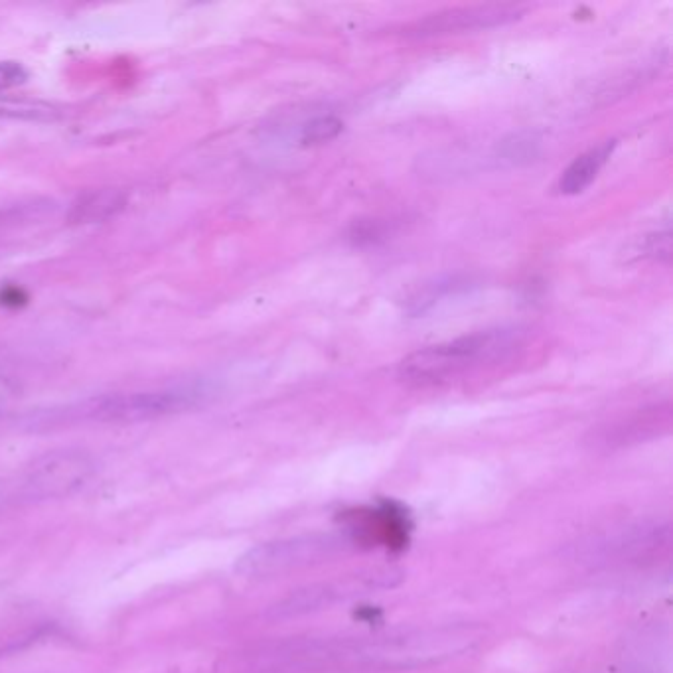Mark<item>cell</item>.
I'll use <instances>...</instances> for the list:
<instances>
[{
  "label": "cell",
  "mask_w": 673,
  "mask_h": 673,
  "mask_svg": "<svg viewBox=\"0 0 673 673\" xmlns=\"http://www.w3.org/2000/svg\"><path fill=\"white\" fill-rule=\"evenodd\" d=\"M346 539L338 535H302L261 543L237 559L235 571L243 577H269L289 569L318 563L340 551Z\"/></svg>",
  "instance_id": "7a4b0ae2"
},
{
  "label": "cell",
  "mask_w": 673,
  "mask_h": 673,
  "mask_svg": "<svg viewBox=\"0 0 673 673\" xmlns=\"http://www.w3.org/2000/svg\"><path fill=\"white\" fill-rule=\"evenodd\" d=\"M466 281H462L460 277H445V279H435L431 283L421 285L417 291H413L407 300H405V310L411 316H419L423 312H427L429 308H433L439 300L447 297L450 293L464 289Z\"/></svg>",
  "instance_id": "9c48e42d"
},
{
  "label": "cell",
  "mask_w": 673,
  "mask_h": 673,
  "mask_svg": "<svg viewBox=\"0 0 673 673\" xmlns=\"http://www.w3.org/2000/svg\"><path fill=\"white\" fill-rule=\"evenodd\" d=\"M387 235V225L377 220H360L352 225L350 229V239L354 245H374L377 241L385 239Z\"/></svg>",
  "instance_id": "7c38bea8"
},
{
  "label": "cell",
  "mask_w": 673,
  "mask_h": 673,
  "mask_svg": "<svg viewBox=\"0 0 673 673\" xmlns=\"http://www.w3.org/2000/svg\"><path fill=\"white\" fill-rule=\"evenodd\" d=\"M539 152H541L539 135L533 131H520V133L506 137L498 145L496 156L506 164L522 166V164H529L531 160H535Z\"/></svg>",
  "instance_id": "30bf717a"
},
{
  "label": "cell",
  "mask_w": 673,
  "mask_h": 673,
  "mask_svg": "<svg viewBox=\"0 0 673 673\" xmlns=\"http://www.w3.org/2000/svg\"><path fill=\"white\" fill-rule=\"evenodd\" d=\"M614 149V141L597 147V149L589 150L585 154H581L579 158H575L569 168L563 172L561 180H559V190L567 196L573 194H581L585 188L591 186V182L597 178L600 168L604 166V162L610 158V152Z\"/></svg>",
  "instance_id": "52a82bcc"
},
{
  "label": "cell",
  "mask_w": 673,
  "mask_h": 673,
  "mask_svg": "<svg viewBox=\"0 0 673 673\" xmlns=\"http://www.w3.org/2000/svg\"><path fill=\"white\" fill-rule=\"evenodd\" d=\"M644 257H652L656 261H670L672 257V233L660 231L646 237V243L642 247Z\"/></svg>",
  "instance_id": "4fadbf2b"
},
{
  "label": "cell",
  "mask_w": 673,
  "mask_h": 673,
  "mask_svg": "<svg viewBox=\"0 0 673 673\" xmlns=\"http://www.w3.org/2000/svg\"><path fill=\"white\" fill-rule=\"evenodd\" d=\"M518 342L514 330H486L445 344L421 348L399 364V377L413 385H439L490 362L506 358Z\"/></svg>",
  "instance_id": "6da1fadb"
},
{
  "label": "cell",
  "mask_w": 673,
  "mask_h": 673,
  "mask_svg": "<svg viewBox=\"0 0 673 673\" xmlns=\"http://www.w3.org/2000/svg\"><path fill=\"white\" fill-rule=\"evenodd\" d=\"M344 125L336 117H318L310 121L300 135V145L302 147H312V145H322L332 139H336L342 133Z\"/></svg>",
  "instance_id": "8fae6325"
},
{
  "label": "cell",
  "mask_w": 673,
  "mask_h": 673,
  "mask_svg": "<svg viewBox=\"0 0 673 673\" xmlns=\"http://www.w3.org/2000/svg\"><path fill=\"white\" fill-rule=\"evenodd\" d=\"M125 206V196L119 190H93L85 196H81L75 202L72 220L79 224H93L103 222L111 216H115Z\"/></svg>",
  "instance_id": "ba28073f"
},
{
  "label": "cell",
  "mask_w": 673,
  "mask_h": 673,
  "mask_svg": "<svg viewBox=\"0 0 673 673\" xmlns=\"http://www.w3.org/2000/svg\"><path fill=\"white\" fill-rule=\"evenodd\" d=\"M95 460L81 450H52L36 458L22 480V494L30 500L72 496L95 474Z\"/></svg>",
  "instance_id": "277c9868"
},
{
  "label": "cell",
  "mask_w": 673,
  "mask_h": 673,
  "mask_svg": "<svg viewBox=\"0 0 673 673\" xmlns=\"http://www.w3.org/2000/svg\"><path fill=\"white\" fill-rule=\"evenodd\" d=\"M524 8L512 4H478V6H458L429 14L409 26L403 28V36L409 38H429V36H445L456 32L470 30H486L510 24L520 20Z\"/></svg>",
  "instance_id": "5b68a950"
},
{
  "label": "cell",
  "mask_w": 673,
  "mask_h": 673,
  "mask_svg": "<svg viewBox=\"0 0 673 673\" xmlns=\"http://www.w3.org/2000/svg\"><path fill=\"white\" fill-rule=\"evenodd\" d=\"M26 79V72L22 66L14 62H0V91L20 85Z\"/></svg>",
  "instance_id": "5bb4252c"
},
{
  "label": "cell",
  "mask_w": 673,
  "mask_h": 673,
  "mask_svg": "<svg viewBox=\"0 0 673 673\" xmlns=\"http://www.w3.org/2000/svg\"><path fill=\"white\" fill-rule=\"evenodd\" d=\"M202 397L204 393L198 389H164L107 395L83 405L81 417L105 423H135L180 413L198 405Z\"/></svg>",
  "instance_id": "3957f363"
},
{
  "label": "cell",
  "mask_w": 673,
  "mask_h": 673,
  "mask_svg": "<svg viewBox=\"0 0 673 673\" xmlns=\"http://www.w3.org/2000/svg\"><path fill=\"white\" fill-rule=\"evenodd\" d=\"M672 427V405H652L648 409H640L624 419L614 421L608 427H602L593 433V441L597 447L604 449H620L628 445H636L648 439H656L668 433Z\"/></svg>",
  "instance_id": "8992f818"
}]
</instances>
